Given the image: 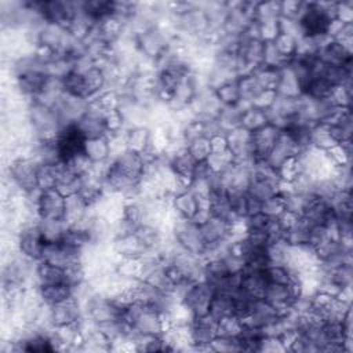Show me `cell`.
Returning a JSON list of instances; mask_svg holds the SVG:
<instances>
[{
	"label": "cell",
	"mask_w": 353,
	"mask_h": 353,
	"mask_svg": "<svg viewBox=\"0 0 353 353\" xmlns=\"http://www.w3.org/2000/svg\"><path fill=\"white\" fill-rule=\"evenodd\" d=\"M123 316L138 336H160L167 328L163 313L139 302L130 303Z\"/></svg>",
	"instance_id": "6da1fadb"
},
{
	"label": "cell",
	"mask_w": 353,
	"mask_h": 353,
	"mask_svg": "<svg viewBox=\"0 0 353 353\" xmlns=\"http://www.w3.org/2000/svg\"><path fill=\"white\" fill-rule=\"evenodd\" d=\"M26 114L36 139L54 141L62 128L54 108L46 106L36 101H30Z\"/></svg>",
	"instance_id": "7a4b0ae2"
},
{
	"label": "cell",
	"mask_w": 353,
	"mask_h": 353,
	"mask_svg": "<svg viewBox=\"0 0 353 353\" xmlns=\"http://www.w3.org/2000/svg\"><path fill=\"white\" fill-rule=\"evenodd\" d=\"M170 233L181 248L190 254L203 256L207 244L203 239L199 223L175 215L170 225Z\"/></svg>",
	"instance_id": "3957f363"
},
{
	"label": "cell",
	"mask_w": 353,
	"mask_h": 353,
	"mask_svg": "<svg viewBox=\"0 0 353 353\" xmlns=\"http://www.w3.org/2000/svg\"><path fill=\"white\" fill-rule=\"evenodd\" d=\"M39 163L29 156L14 157L8 167L10 181L25 194L39 190L37 188Z\"/></svg>",
	"instance_id": "277c9868"
},
{
	"label": "cell",
	"mask_w": 353,
	"mask_h": 353,
	"mask_svg": "<svg viewBox=\"0 0 353 353\" xmlns=\"http://www.w3.org/2000/svg\"><path fill=\"white\" fill-rule=\"evenodd\" d=\"M44 243L39 228V219L26 221L17 233L18 251L32 261H40Z\"/></svg>",
	"instance_id": "5b68a950"
},
{
	"label": "cell",
	"mask_w": 353,
	"mask_h": 353,
	"mask_svg": "<svg viewBox=\"0 0 353 353\" xmlns=\"http://www.w3.org/2000/svg\"><path fill=\"white\" fill-rule=\"evenodd\" d=\"M81 256H83L81 250L73 247L65 240H59V241L44 243L40 261L62 269H68L69 266L80 262Z\"/></svg>",
	"instance_id": "8992f818"
},
{
	"label": "cell",
	"mask_w": 353,
	"mask_h": 353,
	"mask_svg": "<svg viewBox=\"0 0 353 353\" xmlns=\"http://www.w3.org/2000/svg\"><path fill=\"white\" fill-rule=\"evenodd\" d=\"M334 18L327 12L324 1L320 3H306L305 11L299 18L303 34L310 37H317L327 34L330 22Z\"/></svg>",
	"instance_id": "52a82bcc"
},
{
	"label": "cell",
	"mask_w": 353,
	"mask_h": 353,
	"mask_svg": "<svg viewBox=\"0 0 353 353\" xmlns=\"http://www.w3.org/2000/svg\"><path fill=\"white\" fill-rule=\"evenodd\" d=\"M299 292H301V287H299V277H298V280L290 284L269 283L262 299H265L279 312L285 313L287 310H290L294 299L299 295Z\"/></svg>",
	"instance_id": "ba28073f"
},
{
	"label": "cell",
	"mask_w": 353,
	"mask_h": 353,
	"mask_svg": "<svg viewBox=\"0 0 353 353\" xmlns=\"http://www.w3.org/2000/svg\"><path fill=\"white\" fill-rule=\"evenodd\" d=\"M214 294V288L204 280L194 281L182 303L188 307L193 317L207 316Z\"/></svg>",
	"instance_id": "9c48e42d"
},
{
	"label": "cell",
	"mask_w": 353,
	"mask_h": 353,
	"mask_svg": "<svg viewBox=\"0 0 353 353\" xmlns=\"http://www.w3.org/2000/svg\"><path fill=\"white\" fill-rule=\"evenodd\" d=\"M84 142L85 138L81 135L76 124L62 127L55 138V146L61 161H68L76 154L84 152Z\"/></svg>",
	"instance_id": "30bf717a"
},
{
	"label": "cell",
	"mask_w": 353,
	"mask_h": 353,
	"mask_svg": "<svg viewBox=\"0 0 353 353\" xmlns=\"http://www.w3.org/2000/svg\"><path fill=\"white\" fill-rule=\"evenodd\" d=\"M36 214L39 219H63L65 196L57 189L40 190L36 200Z\"/></svg>",
	"instance_id": "8fae6325"
},
{
	"label": "cell",
	"mask_w": 353,
	"mask_h": 353,
	"mask_svg": "<svg viewBox=\"0 0 353 353\" xmlns=\"http://www.w3.org/2000/svg\"><path fill=\"white\" fill-rule=\"evenodd\" d=\"M189 338L194 350H210V343L216 336V321L210 316L193 317L189 323Z\"/></svg>",
	"instance_id": "7c38bea8"
},
{
	"label": "cell",
	"mask_w": 353,
	"mask_h": 353,
	"mask_svg": "<svg viewBox=\"0 0 353 353\" xmlns=\"http://www.w3.org/2000/svg\"><path fill=\"white\" fill-rule=\"evenodd\" d=\"M105 114L106 112L102 110L95 102L90 101V106L83 117L77 121L76 127L81 132L85 139L98 138L108 135L106 124H105Z\"/></svg>",
	"instance_id": "4fadbf2b"
},
{
	"label": "cell",
	"mask_w": 353,
	"mask_h": 353,
	"mask_svg": "<svg viewBox=\"0 0 353 353\" xmlns=\"http://www.w3.org/2000/svg\"><path fill=\"white\" fill-rule=\"evenodd\" d=\"M50 317L54 327L79 324L84 319V312L81 303L70 296L59 303L50 306Z\"/></svg>",
	"instance_id": "5bb4252c"
},
{
	"label": "cell",
	"mask_w": 353,
	"mask_h": 353,
	"mask_svg": "<svg viewBox=\"0 0 353 353\" xmlns=\"http://www.w3.org/2000/svg\"><path fill=\"white\" fill-rule=\"evenodd\" d=\"M88 106H90V101L77 98L65 92L55 106L61 125L66 127V125L77 124V121L87 112Z\"/></svg>",
	"instance_id": "9a60e30c"
},
{
	"label": "cell",
	"mask_w": 353,
	"mask_h": 353,
	"mask_svg": "<svg viewBox=\"0 0 353 353\" xmlns=\"http://www.w3.org/2000/svg\"><path fill=\"white\" fill-rule=\"evenodd\" d=\"M228 142V150L233 156L234 161H254L251 146V131L244 127H237L225 134Z\"/></svg>",
	"instance_id": "2e32d148"
},
{
	"label": "cell",
	"mask_w": 353,
	"mask_h": 353,
	"mask_svg": "<svg viewBox=\"0 0 353 353\" xmlns=\"http://www.w3.org/2000/svg\"><path fill=\"white\" fill-rule=\"evenodd\" d=\"M280 128L268 123L263 127L251 132V146L254 160H265L272 150L279 134Z\"/></svg>",
	"instance_id": "e0dca14e"
},
{
	"label": "cell",
	"mask_w": 353,
	"mask_h": 353,
	"mask_svg": "<svg viewBox=\"0 0 353 353\" xmlns=\"http://www.w3.org/2000/svg\"><path fill=\"white\" fill-rule=\"evenodd\" d=\"M298 152H299V148L294 141V138L285 130H281L272 150L269 152L265 160L269 163L270 167L277 170L285 160L296 156Z\"/></svg>",
	"instance_id": "ac0fdd59"
},
{
	"label": "cell",
	"mask_w": 353,
	"mask_h": 353,
	"mask_svg": "<svg viewBox=\"0 0 353 353\" xmlns=\"http://www.w3.org/2000/svg\"><path fill=\"white\" fill-rule=\"evenodd\" d=\"M47 73L43 70L25 72L14 77L15 90L29 101H33L43 90L47 81Z\"/></svg>",
	"instance_id": "d6986e66"
},
{
	"label": "cell",
	"mask_w": 353,
	"mask_h": 353,
	"mask_svg": "<svg viewBox=\"0 0 353 353\" xmlns=\"http://www.w3.org/2000/svg\"><path fill=\"white\" fill-rule=\"evenodd\" d=\"M281 314H283L281 312H279L265 299H256L250 314L243 320V323L244 325L258 328L262 331L268 325L273 324Z\"/></svg>",
	"instance_id": "ffe728a7"
},
{
	"label": "cell",
	"mask_w": 353,
	"mask_h": 353,
	"mask_svg": "<svg viewBox=\"0 0 353 353\" xmlns=\"http://www.w3.org/2000/svg\"><path fill=\"white\" fill-rule=\"evenodd\" d=\"M112 251L119 256V258H142L149 252L143 241L139 239V236L132 232L128 234L119 236L112 240L110 243Z\"/></svg>",
	"instance_id": "44dd1931"
},
{
	"label": "cell",
	"mask_w": 353,
	"mask_h": 353,
	"mask_svg": "<svg viewBox=\"0 0 353 353\" xmlns=\"http://www.w3.org/2000/svg\"><path fill=\"white\" fill-rule=\"evenodd\" d=\"M110 160H112V164L123 174L131 176V178H135V179H141L143 176L146 163H145L142 154L132 152L130 149H125V150L117 153L116 156H113Z\"/></svg>",
	"instance_id": "7402d4cb"
},
{
	"label": "cell",
	"mask_w": 353,
	"mask_h": 353,
	"mask_svg": "<svg viewBox=\"0 0 353 353\" xmlns=\"http://www.w3.org/2000/svg\"><path fill=\"white\" fill-rule=\"evenodd\" d=\"M332 215H334V212H332L330 203L324 199L314 196L306 203V205L301 214V218L312 228V226H324L325 222Z\"/></svg>",
	"instance_id": "603a6c76"
},
{
	"label": "cell",
	"mask_w": 353,
	"mask_h": 353,
	"mask_svg": "<svg viewBox=\"0 0 353 353\" xmlns=\"http://www.w3.org/2000/svg\"><path fill=\"white\" fill-rule=\"evenodd\" d=\"M199 226L207 245L219 243L230 237V223L216 215L211 214Z\"/></svg>",
	"instance_id": "cb8c5ba5"
},
{
	"label": "cell",
	"mask_w": 353,
	"mask_h": 353,
	"mask_svg": "<svg viewBox=\"0 0 353 353\" xmlns=\"http://www.w3.org/2000/svg\"><path fill=\"white\" fill-rule=\"evenodd\" d=\"M171 207L178 216L193 219L201 207V200L186 188L171 197Z\"/></svg>",
	"instance_id": "d4e9b609"
},
{
	"label": "cell",
	"mask_w": 353,
	"mask_h": 353,
	"mask_svg": "<svg viewBox=\"0 0 353 353\" xmlns=\"http://www.w3.org/2000/svg\"><path fill=\"white\" fill-rule=\"evenodd\" d=\"M269 281L265 269H244L240 277V288L255 299H262Z\"/></svg>",
	"instance_id": "484cf974"
},
{
	"label": "cell",
	"mask_w": 353,
	"mask_h": 353,
	"mask_svg": "<svg viewBox=\"0 0 353 353\" xmlns=\"http://www.w3.org/2000/svg\"><path fill=\"white\" fill-rule=\"evenodd\" d=\"M317 58L325 65L331 66H346L352 63V52L336 40H330L319 51Z\"/></svg>",
	"instance_id": "4316f807"
},
{
	"label": "cell",
	"mask_w": 353,
	"mask_h": 353,
	"mask_svg": "<svg viewBox=\"0 0 353 353\" xmlns=\"http://www.w3.org/2000/svg\"><path fill=\"white\" fill-rule=\"evenodd\" d=\"M36 287L44 285H57V284H69L66 269L50 265L47 262L39 261L34 270ZM70 285V284H69ZM72 287V285H70Z\"/></svg>",
	"instance_id": "83f0119b"
},
{
	"label": "cell",
	"mask_w": 353,
	"mask_h": 353,
	"mask_svg": "<svg viewBox=\"0 0 353 353\" xmlns=\"http://www.w3.org/2000/svg\"><path fill=\"white\" fill-rule=\"evenodd\" d=\"M171 165V168L174 170V172L176 174V176L186 185L189 186L190 179L194 174V170L197 167V161L192 157V154L188 152V149H182L176 153H174L170 157H165Z\"/></svg>",
	"instance_id": "f1b7e54d"
},
{
	"label": "cell",
	"mask_w": 353,
	"mask_h": 353,
	"mask_svg": "<svg viewBox=\"0 0 353 353\" xmlns=\"http://www.w3.org/2000/svg\"><path fill=\"white\" fill-rule=\"evenodd\" d=\"M80 188V176L74 174L65 161L57 163V182L55 189L65 197L74 194Z\"/></svg>",
	"instance_id": "f546056e"
},
{
	"label": "cell",
	"mask_w": 353,
	"mask_h": 353,
	"mask_svg": "<svg viewBox=\"0 0 353 353\" xmlns=\"http://www.w3.org/2000/svg\"><path fill=\"white\" fill-rule=\"evenodd\" d=\"M84 153L87 154V157L91 160L92 164H101V163L109 161L112 159L109 137L105 135V137L85 139Z\"/></svg>",
	"instance_id": "4dcf8cb0"
},
{
	"label": "cell",
	"mask_w": 353,
	"mask_h": 353,
	"mask_svg": "<svg viewBox=\"0 0 353 353\" xmlns=\"http://www.w3.org/2000/svg\"><path fill=\"white\" fill-rule=\"evenodd\" d=\"M152 143V131L146 125L131 127L125 132V145L127 149L137 152L139 154L146 153L150 149Z\"/></svg>",
	"instance_id": "1f68e13d"
},
{
	"label": "cell",
	"mask_w": 353,
	"mask_h": 353,
	"mask_svg": "<svg viewBox=\"0 0 353 353\" xmlns=\"http://www.w3.org/2000/svg\"><path fill=\"white\" fill-rule=\"evenodd\" d=\"M276 94L287 98H296L302 94V87L296 76L294 74V72L287 65V62L279 69V81L276 87Z\"/></svg>",
	"instance_id": "d6a6232c"
},
{
	"label": "cell",
	"mask_w": 353,
	"mask_h": 353,
	"mask_svg": "<svg viewBox=\"0 0 353 353\" xmlns=\"http://www.w3.org/2000/svg\"><path fill=\"white\" fill-rule=\"evenodd\" d=\"M62 84H63V91L69 95L83 98L87 101L92 99V94L87 85V81H85L83 73H79L76 70L69 72L62 79Z\"/></svg>",
	"instance_id": "836d02e7"
},
{
	"label": "cell",
	"mask_w": 353,
	"mask_h": 353,
	"mask_svg": "<svg viewBox=\"0 0 353 353\" xmlns=\"http://www.w3.org/2000/svg\"><path fill=\"white\" fill-rule=\"evenodd\" d=\"M90 211V205L81 199L79 193L65 197V216L63 219L69 226L80 222Z\"/></svg>",
	"instance_id": "e575fe53"
},
{
	"label": "cell",
	"mask_w": 353,
	"mask_h": 353,
	"mask_svg": "<svg viewBox=\"0 0 353 353\" xmlns=\"http://www.w3.org/2000/svg\"><path fill=\"white\" fill-rule=\"evenodd\" d=\"M208 314L218 323L219 320L234 314V305L232 294L215 292L210 305Z\"/></svg>",
	"instance_id": "d590c367"
},
{
	"label": "cell",
	"mask_w": 353,
	"mask_h": 353,
	"mask_svg": "<svg viewBox=\"0 0 353 353\" xmlns=\"http://www.w3.org/2000/svg\"><path fill=\"white\" fill-rule=\"evenodd\" d=\"M280 19V1H256L254 21L259 25L277 23Z\"/></svg>",
	"instance_id": "8d00e7d4"
},
{
	"label": "cell",
	"mask_w": 353,
	"mask_h": 353,
	"mask_svg": "<svg viewBox=\"0 0 353 353\" xmlns=\"http://www.w3.org/2000/svg\"><path fill=\"white\" fill-rule=\"evenodd\" d=\"M244 110L239 106V103L236 105H226V106H222L218 116H216V120H218V124L221 127V131L223 134L237 128L241 125V116H243Z\"/></svg>",
	"instance_id": "74e56055"
},
{
	"label": "cell",
	"mask_w": 353,
	"mask_h": 353,
	"mask_svg": "<svg viewBox=\"0 0 353 353\" xmlns=\"http://www.w3.org/2000/svg\"><path fill=\"white\" fill-rule=\"evenodd\" d=\"M39 228L46 243L63 240L69 225L65 219H39Z\"/></svg>",
	"instance_id": "f35d334b"
},
{
	"label": "cell",
	"mask_w": 353,
	"mask_h": 353,
	"mask_svg": "<svg viewBox=\"0 0 353 353\" xmlns=\"http://www.w3.org/2000/svg\"><path fill=\"white\" fill-rule=\"evenodd\" d=\"M41 301L52 306L55 303H59L70 296H73V288L69 284H57V285H44V287H37Z\"/></svg>",
	"instance_id": "ab89813d"
},
{
	"label": "cell",
	"mask_w": 353,
	"mask_h": 353,
	"mask_svg": "<svg viewBox=\"0 0 353 353\" xmlns=\"http://www.w3.org/2000/svg\"><path fill=\"white\" fill-rule=\"evenodd\" d=\"M338 142L335 141V138L331 134V130L327 124L323 123H317L312 127L310 131V146L327 152L328 149H331L334 145H336Z\"/></svg>",
	"instance_id": "60d3db41"
},
{
	"label": "cell",
	"mask_w": 353,
	"mask_h": 353,
	"mask_svg": "<svg viewBox=\"0 0 353 353\" xmlns=\"http://www.w3.org/2000/svg\"><path fill=\"white\" fill-rule=\"evenodd\" d=\"M332 88H334V85L325 77H323V76H312V79L306 84V87H305L302 94L307 95L312 99L321 101V99L330 98V95L332 92Z\"/></svg>",
	"instance_id": "b9f144b4"
},
{
	"label": "cell",
	"mask_w": 353,
	"mask_h": 353,
	"mask_svg": "<svg viewBox=\"0 0 353 353\" xmlns=\"http://www.w3.org/2000/svg\"><path fill=\"white\" fill-rule=\"evenodd\" d=\"M237 88H239L240 101H244L248 103H252V101L263 91L252 73L239 76L237 77Z\"/></svg>",
	"instance_id": "7bdbcfd3"
},
{
	"label": "cell",
	"mask_w": 353,
	"mask_h": 353,
	"mask_svg": "<svg viewBox=\"0 0 353 353\" xmlns=\"http://www.w3.org/2000/svg\"><path fill=\"white\" fill-rule=\"evenodd\" d=\"M251 73L254 74V77L256 79L258 84L263 91H276L277 81H279V69L259 65Z\"/></svg>",
	"instance_id": "ee69618b"
},
{
	"label": "cell",
	"mask_w": 353,
	"mask_h": 353,
	"mask_svg": "<svg viewBox=\"0 0 353 353\" xmlns=\"http://www.w3.org/2000/svg\"><path fill=\"white\" fill-rule=\"evenodd\" d=\"M328 127L331 130L332 137L335 138V141L338 143L352 141V114H350V109H347L339 117V120L335 124L328 125Z\"/></svg>",
	"instance_id": "f6af8a7d"
},
{
	"label": "cell",
	"mask_w": 353,
	"mask_h": 353,
	"mask_svg": "<svg viewBox=\"0 0 353 353\" xmlns=\"http://www.w3.org/2000/svg\"><path fill=\"white\" fill-rule=\"evenodd\" d=\"M268 114L266 110L263 109H258V108H248L243 116H241V127H244L248 131H255L261 127H263L265 124H268Z\"/></svg>",
	"instance_id": "bcb514c9"
},
{
	"label": "cell",
	"mask_w": 353,
	"mask_h": 353,
	"mask_svg": "<svg viewBox=\"0 0 353 353\" xmlns=\"http://www.w3.org/2000/svg\"><path fill=\"white\" fill-rule=\"evenodd\" d=\"M265 274L269 283H280V284H290L298 280L299 277L294 274L285 265H268L265 268Z\"/></svg>",
	"instance_id": "7dc6e473"
},
{
	"label": "cell",
	"mask_w": 353,
	"mask_h": 353,
	"mask_svg": "<svg viewBox=\"0 0 353 353\" xmlns=\"http://www.w3.org/2000/svg\"><path fill=\"white\" fill-rule=\"evenodd\" d=\"M186 149L197 163H203L211 154L210 138L204 137V135L197 137V138H194V139H192L186 143Z\"/></svg>",
	"instance_id": "c3c4849f"
},
{
	"label": "cell",
	"mask_w": 353,
	"mask_h": 353,
	"mask_svg": "<svg viewBox=\"0 0 353 353\" xmlns=\"http://www.w3.org/2000/svg\"><path fill=\"white\" fill-rule=\"evenodd\" d=\"M244 328V323L237 316H229L216 323V335L237 338Z\"/></svg>",
	"instance_id": "681fc988"
},
{
	"label": "cell",
	"mask_w": 353,
	"mask_h": 353,
	"mask_svg": "<svg viewBox=\"0 0 353 353\" xmlns=\"http://www.w3.org/2000/svg\"><path fill=\"white\" fill-rule=\"evenodd\" d=\"M215 94H216L219 102L222 103V106L236 105L240 101L239 88H237V79L216 87L215 88Z\"/></svg>",
	"instance_id": "f907efd6"
},
{
	"label": "cell",
	"mask_w": 353,
	"mask_h": 353,
	"mask_svg": "<svg viewBox=\"0 0 353 353\" xmlns=\"http://www.w3.org/2000/svg\"><path fill=\"white\" fill-rule=\"evenodd\" d=\"M55 182H57V164H39L37 188L40 190L55 189Z\"/></svg>",
	"instance_id": "816d5d0a"
},
{
	"label": "cell",
	"mask_w": 353,
	"mask_h": 353,
	"mask_svg": "<svg viewBox=\"0 0 353 353\" xmlns=\"http://www.w3.org/2000/svg\"><path fill=\"white\" fill-rule=\"evenodd\" d=\"M284 211H285L284 199L280 193H277V194L269 197L268 200L262 201L261 212L265 214L269 218H279Z\"/></svg>",
	"instance_id": "f5cc1de1"
},
{
	"label": "cell",
	"mask_w": 353,
	"mask_h": 353,
	"mask_svg": "<svg viewBox=\"0 0 353 353\" xmlns=\"http://www.w3.org/2000/svg\"><path fill=\"white\" fill-rule=\"evenodd\" d=\"M210 350L221 352V353H232V352H241V347L237 338L216 335L210 343Z\"/></svg>",
	"instance_id": "db71d44e"
},
{
	"label": "cell",
	"mask_w": 353,
	"mask_h": 353,
	"mask_svg": "<svg viewBox=\"0 0 353 353\" xmlns=\"http://www.w3.org/2000/svg\"><path fill=\"white\" fill-rule=\"evenodd\" d=\"M234 161L233 156L230 154L229 150L222 152V153H211L208 159L205 160L207 165L214 171V172H223L229 165H232Z\"/></svg>",
	"instance_id": "11a10c76"
},
{
	"label": "cell",
	"mask_w": 353,
	"mask_h": 353,
	"mask_svg": "<svg viewBox=\"0 0 353 353\" xmlns=\"http://www.w3.org/2000/svg\"><path fill=\"white\" fill-rule=\"evenodd\" d=\"M276 48L279 50V52L285 58L290 59L295 55L296 52V39L285 34V33H279L276 36V39L273 40Z\"/></svg>",
	"instance_id": "9f6ffc18"
},
{
	"label": "cell",
	"mask_w": 353,
	"mask_h": 353,
	"mask_svg": "<svg viewBox=\"0 0 353 353\" xmlns=\"http://www.w3.org/2000/svg\"><path fill=\"white\" fill-rule=\"evenodd\" d=\"M330 101L338 108L350 109L352 101V84L350 85H336L332 88Z\"/></svg>",
	"instance_id": "6f0895ef"
},
{
	"label": "cell",
	"mask_w": 353,
	"mask_h": 353,
	"mask_svg": "<svg viewBox=\"0 0 353 353\" xmlns=\"http://www.w3.org/2000/svg\"><path fill=\"white\" fill-rule=\"evenodd\" d=\"M277 174L280 176L281 181L284 182H292L299 174H301V167L299 163L296 160V156L285 160L279 168H277Z\"/></svg>",
	"instance_id": "680465c9"
},
{
	"label": "cell",
	"mask_w": 353,
	"mask_h": 353,
	"mask_svg": "<svg viewBox=\"0 0 353 353\" xmlns=\"http://www.w3.org/2000/svg\"><path fill=\"white\" fill-rule=\"evenodd\" d=\"M335 19L342 23H353V1H336Z\"/></svg>",
	"instance_id": "91938a15"
},
{
	"label": "cell",
	"mask_w": 353,
	"mask_h": 353,
	"mask_svg": "<svg viewBox=\"0 0 353 353\" xmlns=\"http://www.w3.org/2000/svg\"><path fill=\"white\" fill-rule=\"evenodd\" d=\"M258 352H287L281 339L279 336H272V335H263L259 342V350Z\"/></svg>",
	"instance_id": "94428289"
},
{
	"label": "cell",
	"mask_w": 353,
	"mask_h": 353,
	"mask_svg": "<svg viewBox=\"0 0 353 353\" xmlns=\"http://www.w3.org/2000/svg\"><path fill=\"white\" fill-rule=\"evenodd\" d=\"M276 97H277L276 91H262V92L252 101L251 105H252L254 108L266 110V109H269V108L273 105Z\"/></svg>",
	"instance_id": "6125c7cd"
},
{
	"label": "cell",
	"mask_w": 353,
	"mask_h": 353,
	"mask_svg": "<svg viewBox=\"0 0 353 353\" xmlns=\"http://www.w3.org/2000/svg\"><path fill=\"white\" fill-rule=\"evenodd\" d=\"M211 143V153H222L228 150V142L225 134H218L210 138Z\"/></svg>",
	"instance_id": "be15d7a7"
}]
</instances>
